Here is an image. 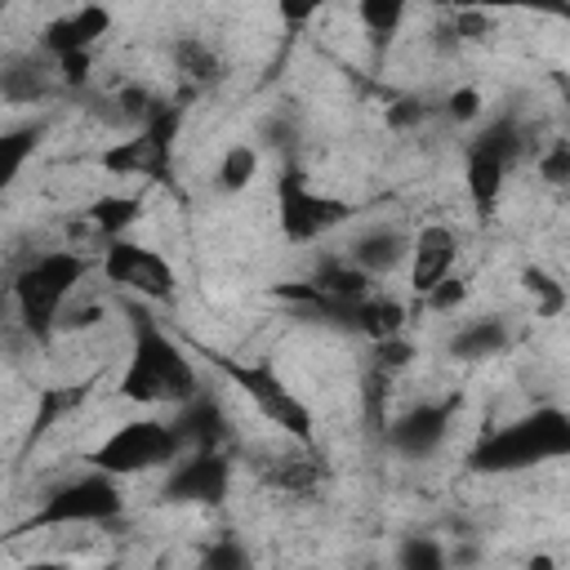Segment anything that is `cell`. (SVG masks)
<instances>
[{
    "label": "cell",
    "mask_w": 570,
    "mask_h": 570,
    "mask_svg": "<svg viewBox=\"0 0 570 570\" xmlns=\"http://www.w3.org/2000/svg\"><path fill=\"white\" fill-rule=\"evenodd\" d=\"M530 570H552V561H548V557H534V561H530Z\"/></svg>",
    "instance_id": "cell-33"
},
{
    "label": "cell",
    "mask_w": 570,
    "mask_h": 570,
    "mask_svg": "<svg viewBox=\"0 0 570 570\" xmlns=\"http://www.w3.org/2000/svg\"><path fill=\"white\" fill-rule=\"evenodd\" d=\"M405 258H410V236H401L396 227H370L347 245V263L370 281L405 267Z\"/></svg>",
    "instance_id": "cell-16"
},
{
    "label": "cell",
    "mask_w": 570,
    "mask_h": 570,
    "mask_svg": "<svg viewBox=\"0 0 570 570\" xmlns=\"http://www.w3.org/2000/svg\"><path fill=\"white\" fill-rule=\"evenodd\" d=\"M508 347V325L494 321V316H481V321H468L454 338H450V352L459 361H485V356H499Z\"/></svg>",
    "instance_id": "cell-19"
},
{
    "label": "cell",
    "mask_w": 570,
    "mask_h": 570,
    "mask_svg": "<svg viewBox=\"0 0 570 570\" xmlns=\"http://www.w3.org/2000/svg\"><path fill=\"white\" fill-rule=\"evenodd\" d=\"M445 111H450V120H459V125L476 120V116H481V89H472V85L454 89V94L445 98Z\"/></svg>",
    "instance_id": "cell-29"
},
{
    "label": "cell",
    "mask_w": 570,
    "mask_h": 570,
    "mask_svg": "<svg viewBox=\"0 0 570 570\" xmlns=\"http://www.w3.org/2000/svg\"><path fill=\"white\" fill-rule=\"evenodd\" d=\"M454 410H459L454 396H450V401H419L414 410H405L401 419H392L387 441H392L405 459H428V454L445 441V432H450V423H454Z\"/></svg>",
    "instance_id": "cell-13"
},
{
    "label": "cell",
    "mask_w": 570,
    "mask_h": 570,
    "mask_svg": "<svg viewBox=\"0 0 570 570\" xmlns=\"http://www.w3.org/2000/svg\"><path fill=\"white\" fill-rule=\"evenodd\" d=\"M232 485V463L223 450H191L169 468L165 499L174 503H223Z\"/></svg>",
    "instance_id": "cell-11"
},
{
    "label": "cell",
    "mask_w": 570,
    "mask_h": 570,
    "mask_svg": "<svg viewBox=\"0 0 570 570\" xmlns=\"http://www.w3.org/2000/svg\"><path fill=\"white\" fill-rule=\"evenodd\" d=\"M4 307H9V294H4V285H0V316H4Z\"/></svg>",
    "instance_id": "cell-34"
},
{
    "label": "cell",
    "mask_w": 570,
    "mask_h": 570,
    "mask_svg": "<svg viewBox=\"0 0 570 570\" xmlns=\"http://www.w3.org/2000/svg\"><path fill=\"white\" fill-rule=\"evenodd\" d=\"M174 432L183 441V450H218L223 436H227V419L223 410L214 405V396H191L187 405H178V419H174Z\"/></svg>",
    "instance_id": "cell-18"
},
{
    "label": "cell",
    "mask_w": 570,
    "mask_h": 570,
    "mask_svg": "<svg viewBox=\"0 0 570 570\" xmlns=\"http://www.w3.org/2000/svg\"><path fill=\"white\" fill-rule=\"evenodd\" d=\"M254 476H258L267 490H276V494L312 499V494L321 490V481H325V468L316 463L312 445H294V450L276 445V450H258V454H254Z\"/></svg>",
    "instance_id": "cell-12"
},
{
    "label": "cell",
    "mask_w": 570,
    "mask_h": 570,
    "mask_svg": "<svg viewBox=\"0 0 570 570\" xmlns=\"http://www.w3.org/2000/svg\"><path fill=\"white\" fill-rule=\"evenodd\" d=\"M258 165H263V156H258L254 142H232V147L218 156V169H214L218 191H245V187L258 178Z\"/></svg>",
    "instance_id": "cell-22"
},
{
    "label": "cell",
    "mask_w": 570,
    "mask_h": 570,
    "mask_svg": "<svg viewBox=\"0 0 570 570\" xmlns=\"http://www.w3.org/2000/svg\"><path fill=\"white\" fill-rule=\"evenodd\" d=\"M174 120H178L174 107H165L151 125H142L125 142L107 147L102 151V169L107 174H120V178H165L169 174V160H174V151H169Z\"/></svg>",
    "instance_id": "cell-9"
},
{
    "label": "cell",
    "mask_w": 570,
    "mask_h": 570,
    "mask_svg": "<svg viewBox=\"0 0 570 570\" xmlns=\"http://www.w3.org/2000/svg\"><path fill=\"white\" fill-rule=\"evenodd\" d=\"M463 298H468V285L450 276V281H441V285H436V289H432V294H428L423 303H428L432 312H450V307H459Z\"/></svg>",
    "instance_id": "cell-30"
},
{
    "label": "cell",
    "mask_w": 570,
    "mask_h": 570,
    "mask_svg": "<svg viewBox=\"0 0 570 570\" xmlns=\"http://www.w3.org/2000/svg\"><path fill=\"white\" fill-rule=\"evenodd\" d=\"M566 454H570V419L557 405H548L521 423L485 432L472 450V468L512 472V468H530V463H548V459H566Z\"/></svg>",
    "instance_id": "cell-3"
},
{
    "label": "cell",
    "mask_w": 570,
    "mask_h": 570,
    "mask_svg": "<svg viewBox=\"0 0 570 570\" xmlns=\"http://www.w3.org/2000/svg\"><path fill=\"white\" fill-rule=\"evenodd\" d=\"M396 570H445V548L428 534H410L396 548Z\"/></svg>",
    "instance_id": "cell-25"
},
{
    "label": "cell",
    "mask_w": 570,
    "mask_h": 570,
    "mask_svg": "<svg viewBox=\"0 0 570 570\" xmlns=\"http://www.w3.org/2000/svg\"><path fill=\"white\" fill-rule=\"evenodd\" d=\"M120 490H116V476H102V472H85L67 485H58L40 512L31 517V525H45V530H76V525H98V521H111L120 512Z\"/></svg>",
    "instance_id": "cell-6"
},
{
    "label": "cell",
    "mask_w": 570,
    "mask_h": 570,
    "mask_svg": "<svg viewBox=\"0 0 570 570\" xmlns=\"http://www.w3.org/2000/svg\"><path fill=\"white\" fill-rule=\"evenodd\" d=\"M517 156H521V129H517V120H499V125H490L485 134H476L468 142L463 183H468V196H472V205H476L481 218L499 205L503 178H508V169H512Z\"/></svg>",
    "instance_id": "cell-7"
},
{
    "label": "cell",
    "mask_w": 570,
    "mask_h": 570,
    "mask_svg": "<svg viewBox=\"0 0 570 570\" xmlns=\"http://www.w3.org/2000/svg\"><path fill=\"white\" fill-rule=\"evenodd\" d=\"M454 258H459V236H454L445 223H428V227L410 240V258H405L414 294H419V298H428L441 281H450Z\"/></svg>",
    "instance_id": "cell-14"
},
{
    "label": "cell",
    "mask_w": 570,
    "mask_h": 570,
    "mask_svg": "<svg viewBox=\"0 0 570 570\" xmlns=\"http://www.w3.org/2000/svg\"><path fill=\"white\" fill-rule=\"evenodd\" d=\"M347 218V205L343 200H334V196H325V191H316L303 174H281V232L289 236V240H316V236H325L330 227H338Z\"/></svg>",
    "instance_id": "cell-10"
},
{
    "label": "cell",
    "mask_w": 570,
    "mask_h": 570,
    "mask_svg": "<svg viewBox=\"0 0 570 570\" xmlns=\"http://www.w3.org/2000/svg\"><path fill=\"white\" fill-rule=\"evenodd\" d=\"M423 116H428V111H423V107H419V102H410V98H405V102H396V107H392V111H387V120H392V125H396V129H405V125H419V120H423Z\"/></svg>",
    "instance_id": "cell-31"
},
{
    "label": "cell",
    "mask_w": 570,
    "mask_h": 570,
    "mask_svg": "<svg viewBox=\"0 0 570 570\" xmlns=\"http://www.w3.org/2000/svg\"><path fill=\"white\" fill-rule=\"evenodd\" d=\"M18 570H67L62 561H27V566H18Z\"/></svg>",
    "instance_id": "cell-32"
},
{
    "label": "cell",
    "mask_w": 570,
    "mask_h": 570,
    "mask_svg": "<svg viewBox=\"0 0 570 570\" xmlns=\"http://www.w3.org/2000/svg\"><path fill=\"white\" fill-rule=\"evenodd\" d=\"M138 214H142V200H138V196H98V200L89 205L85 223H89L98 236L120 240V236L138 223Z\"/></svg>",
    "instance_id": "cell-21"
},
{
    "label": "cell",
    "mask_w": 570,
    "mask_h": 570,
    "mask_svg": "<svg viewBox=\"0 0 570 570\" xmlns=\"http://www.w3.org/2000/svg\"><path fill=\"white\" fill-rule=\"evenodd\" d=\"M521 285L530 289L539 316H561V312H566V285H561L557 276H548L543 267H525V272H521Z\"/></svg>",
    "instance_id": "cell-24"
},
{
    "label": "cell",
    "mask_w": 570,
    "mask_h": 570,
    "mask_svg": "<svg viewBox=\"0 0 570 570\" xmlns=\"http://www.w3.org/2000/svg\"><path fill=\"white\" fill-rule=\"evenodd\" d=\"M102 276L116 285V289H129L147 303H169L178 294V276L169 267V258L151 245H138L129 236L120 240H107V254H102Z\"/></svg>",
    "instance_id": "cell-8"
},
{
    "label": "cell",
    "mask_w": 570,
    "mask_h": 570,
    "mask_svg": "<svg viewBox=\"0 0 570 570\" xmlns=\"http://www.w3.org/2000/svg\"><path fill=\"white\" fill-rule=\"evenodd\" d=\"M58 85V71L49 58H36V53H18L0 67V98L13 102V107H31L40 98H49Z\"/></svg>",
    "instance_id": "cell-17"
},
{
    "label": "cell",
    "mask_w": 570,
    "mask_h": 570,
    "mask_svg": "<svg viewBox=\"0 0 570 570\" xmlns=\"http://www.w3.org/2000/svg\"><path fill=\"white\" fill-rule=\"evenodd\" d=\"M120 396L138 405H187L200 396V374L187 352L147 316L134 325V347L120 370Z\"/></svg>",
    "instance_id": "cell-1"
},
{
    "label": "cell",
    "mask_w": 570,
    "mask_h": 570,
    "mask_svg": "<svg viewBox=\"0 0 570 570\" xmlns=\"http://www.w3.org/2000/svg\"><path fill=\"white\" fill-rule=\"evenodd\" d=\"M539 174H543L552 187H561V183L570 178V147H566L561 138H557V142H552V147L539 156Z\"/></svg>",
    "instance_id": "cell-28"
},
{
    "label": "cell",
    "mask_w": 570,
    "mask_h": 570,
    "mask_svg": "<svg viewBox=\"0 0 570 570\" xmlns=\"http://www.w3.org/2000/svg\"><path fill=\"white\" fill-rule=\"evenodd\" d=\"M94 570H111V566H94Z\"/></svg>",
    "instance_id": "cell-35"
},
{
    "label": "cell",
    "mask_w": 570,
    "mask_h": 570,
    "mask_svg": "<svg viewBox=\"0 0 570 570\" xmlns=\"http://www.w3.org/2000/svg\"><path fill=\"white\" fill-rule=\"evenodd\" d=\"M111 27V13L98 9V4H80L62 18H53L45 27V53L58 62V58H71V53H94V45L107 36Z\"/></svg>",
    "instance_id": "cell-15"
},
{
    "label": "cell",
    "mask_w": 570,
    "mask_h": 570,
    "mask_svg": "<svg viewBox=\"0 0 570 570\" xmlns=\"http://www.w3.org/2000/svg\"><path fill=\"white\" fill-rule=\"evenodd\" d=\"M356 18H361V27L370 31V36H392L396 27H401V18H405V4L401 0H365V4H356Z\"/></svg>",
    "instance_id": "cell-26"
},
{
    "label": "cell",
    "mask_w": 570,
    "mask_h": 570,
    "mask_svg": "<svg viewBox=\"0 0 570 570\" xmlns=\"http://www.w3.org/2000/svg\"><path fill=\"white\" fill-rule=\"evenodd\" d=\"M200 570H249V552L236 539H218L214 548H205Z\"/></svg>",
    "instance_id": "cell-27"
},
{
    "label": "cell",
    "mask_w": 570,
    "mask_h": 570,
    "mask_svg": "<svg viewBox=\"0 0 570 570\" xmlns=\"http://www.w3.org/2000/svg\"><path fill=\"white\" fill-rule=\"evenodd\" d=\"M254 405H258V414L272 423V428H281L294 445H312V410L289 392V383L272 370V365H263V361H227V356H209Z\"/></svg>",
    "instance_id": "cell-5"
},
{
    "label": "cell",
    "mask_w": 570,
    "mask_h": 570,
    "mask_svg": "<svg viewBox=\"0 0 570 570\" xmlns=\"http://www.w3.org/2000/svg\"><path fill=\"white\" fill-rule=\"evenodd\" d=\"M85 276H89V258L80 249H49V254L31 258L9 285L18 321L31 334H49L58 325L62 307L85 289Z\"/></svg>",
    "instance_id": "cell-2"
},
{
    "label": "cell",
    "mask_w": 570,
    "mask_h": 570,
    "mask_svg": "<svg viewBox=\"0 0 570 570\" xmlns=\"http://www.w3.org/2000/svg\"><path fill=\"white\" fill-rule=\"evenodd\" d=\"M174 67H178V76L191 80V85H214V80L223 76L218 49H214L209 40H200V36H178V40H174Z\"/></svg>",
    "instance_id": "cell-20"
},
{
    "label": "cell",
    "mask_w": 570,
    "mask_h": 570,
    "mask_svg": "<svg viewBox=\"0 0 570 570\" xmlns=\"http://www.w3.org/2000/svg\"><path fill=\"white\" fill-rule=\"evenodd\" d=\"M40 147V125H18L0 134V191L22 174V165L31 160V151Z\"/></svg>",
    "instance_id": "cell-23"
},
{
    "label": "cell",
    "mask_w": 570,
    "mask_h": 570,
    "mask_svg": "<svg viewBox=\"0 0 570 570\" xmlns=\"http://www.w3.org/2000/svg\"><path fill=\"white\" fill-rule=\"evenodd\" d=\"M178 450H183V441H178L174 423H165V419H129V423H120L111 436H102L89 450V468L102 472V476H138V472L174 463Z\"/></svg>",
    "instance_id": "cell-4"
}]
</instances>
